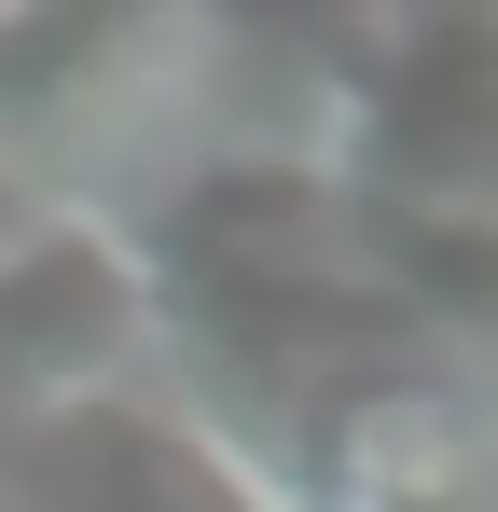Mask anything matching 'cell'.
Listing matches in <instances>:
<instances>
[]
</instances>
